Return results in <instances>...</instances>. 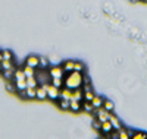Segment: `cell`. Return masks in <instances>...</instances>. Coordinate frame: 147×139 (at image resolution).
<instances>
[{"instance_id": "cell-1", "label": "cell", "mask_w": 147, "mask_h": 139, "mask_svg": "<svg viewBox=\"0 0 147 139\" xmlns=\"http://www.w3.org/2000/svg\"><path fill=\"white\" fill-rule=\"evenodd\" d=\"M82 84H84V72L72 70V72H68L65 75V86L71 88V90L81 88Z\"/></svg>"}, {"instance_id": "cell-2", "label": "cell", "mask_w": 147, "mask_h": 139, "mask_svg": "<svg viewBox=\"0 0 147 139\" xmlns=\"http://www.w3.org/2000/svg\"><path fill=\"white\" fill-rule=\"evenodd\" d=\"M41 85H44L46 91H47V98H50L52 101H57L59 100V97H60V88H57L52 82H46V84H41Z\"/></svg>"}, {"instance_id": "cell-3", "label": "cell", "mask_w": 147, "mask_h": 139, "mask_svg": "<svg viewBox=\"0 0 147 139\" xmlns=\"http://www.w3.org/2000/svg\"><path fill=\"white\" fill-rule=\"evenodd\" d=\"M49 73H50L52 78H65V69L62 65H56V66H50L49 67Z\"/></svg>"}, {"instance_id": "cell-4", "label": "cell", "mask_w": 147, "mask_h": 139, "mask_svg": "<svg viewBox=\"0 0 147 139\" xmlns=\"http://www.w3.org/2000/svg\"><path fill=\"white\" fill-rule=\"evenodd\" d=\"M109 116H110V111H107L105 107H99L94 110V117L99 119L100 122H105V120H109Z\"/></svg>"}, {"instance_id": "cell-5", "label": "cell", "mask_w": 147, "mask_h": 139, "mask_svg": "<svg viewBox=\"0 0 147 139\" xmlns=\"http://www.w3.org/2000/svg\"><path fill=\"white\" fill-rule=\"evenodd\" d=\"M25 65H28L31 67H35V69L40 67V56H35V54L28 56L27 60H25Z\"/></svg>"}, {"instance_id": "cell-6", "label": "cell", "mask_w": 147, "mask_h": 139, "mask_svg": "<svg viewBox=\"0 0 147 139\" xmlns=\"http://www.w3.org/2000/svg\"><path fill=\"white\" fill-rule=\"evenodd\" d=\"M132 133H134V130L122 126L121 129H118V139H129V138H132Z\"/></svg>"}, {"instance_id": "cell-7", "label": "cell", "mask_w": 147, "mask_h": 139, "mask_svg": "<svg viewBox=\"0 0 147 139\" xmlns=\"http://www.w3.org/2000/svg\"><path fill=\"white\" fill-rule=\"evenodd\" d=\"M115 129H113V124H112V122L110 120H105V122H102V129H100V132H103L105 135H110Z\"/></svg>"}, {"instance_id": "cell-8", "label": "cell", "mask_w": 147, "mask_h": 139, "mask_svg": "<svg viewBox=\"0 0 147 139\" xmlns=\"http://www.w3.org/2000/svg\"><path fill=\"white\" fill-rule=\"evenodd\" d=\"M19 94H21L24 98H35V97H37V88H31V86H28L27 90L19 91Z\"/></svg>"}, {"instance_id": "cell-9", "label": "cell", "mask_w": 147, "mask_h": 139, "mask_svg": "<svg viewBox=\"0 0 147 139\" xmlns=\"http://www.w3.org/2000/svg\"><path fill=\"white\" fill-rule=\"evenodd\" d=\"M69 110L74 111V113H78L82 110V101H77V100H71V106H69Z\"/></svg>"}, {"instance_id": "cell-10", "label": "cell", "mask_w": 147, "mask_h": 139, "mask_svg": "<svg viewBox=\"0 0 147 139\" xmlns=\"http://www.w3.org/2000/svg\"><path fill=\"white\" fill-rule=\"evenodd\" d=\"M71 100L82 101V100H84V90H82V88H77V90H72V98H71Z\"/></svg>"}, {"instance_id": "cell-11", "label": "cell", "mask_w": 147, "mask_h": 139, "mask_svg": "<svg viewBox=\"0 0 147 139\" xmlns=\"http://www.w3.org/2000/svg\"><path fill=\"white\" fill-rule=\"evenodd\" d=\"M109 120L112 122V124H113V129H115V130H118V129H121V128H122V123H121V120H119V119L113 114V111H110Z\"/></svg>"}, {"instance_id": "cell-12", "label": "cell", "mask_w": 147, "mask_h": 139, "mask_svg": "<svg viewBox=\"0 0 147 139\" xmlns=\"http://www.w3.org/2000/svg\"><path fill=\"white\" fill-rule=\"evenodd\" d=\"M35 98H37V100H46V98H47V91H46L44 85L37 86V97H35Z\"/></svg>"}, {"instance_id": "cell-13", "label": "cell", "mask_w": 147, "mask_h": 139, "mask_svg": "<svg viewBox=\"0 0 147 139\" xmlns=\"http://www.w3.org/2000/svg\"><path fill=\"white\" fill-rule=\"evenodd\" d=\"M82 110L85 111V113H94V106H93V103L91 101H85V100H82Z\"/></svg>"}, {"instance_id": "cell-14", "label": "cell", "mask_w": 147, "mask_h": 139, "mask_svg": "<svg viewBox=\"0 0 147 139\" xmlns=\"http://www.w3.org/2000/svg\"><path fill=\"white\" fill-rule=\"evenodd\" d=\"M57 106H59V108H62V110H69V106H71V100L59 98V100H57Z\"/></svg>"}, {"instance_id": "cell-15", "label": "cell", "mask_w": 147, "mask_h": 139, "mask_svg": "<svg viewBox=\"0 0 147 139\" xmlns=\"http://www.w3.org/2000/svg\"><path fill=\"white\" fill-rule=\"evenodd\" d=\"M13 82H15V86H16L18 92H19V91H24V90H27V88H28L27 79H19V81H13Z\"/></svg>"}, {"instance_id": "cell-16", "label": "cell", "mask_w": 147, "mask_h": 139, "mask_svg": "<svg viewBox=\"0 0 147 139\" xmlns=\"http://www.w3.org/2000/svg\"><path fill=\"white\" fill-rule=\"evenodd\" d=\"M7 69H15L12 60H2V63H0V70L3 72V70H7Z\"/></svg>"}, {"instance_id": "cell-17", "label": "cell", "mask_w": 147, "mask_h": 139, "mask_svg": "<svg viewBox=\"0 0 147 139\" xmlns=\"http://www.w3.org/2000/svg\"><path fill=\"white\" fill-rule=\"evenodd\" d=\"M103 101H105V98H102V97H99V95H96L94 98H93V106H94V108H99V107H103Z\"/></svg>"}, {"instance_id": "cell-18", "label": "cell", "mask_w": 147, "mask_h": 139, "mask_svg": "<svg viewBox=\"0 0 147 139\" xmlns=\"http://www.w3.org/2000/svg\"><path fill=\"white\" fill-rule=\"evenodd\" d=\"M74 65H75V60H66L62 66H63L65 72L68 73V72H72L74 70Z\"/></svg>"}, {"instance_id": "cell-19", "label": "cell", "mask_w": 147, "mask_h": 139, "mask_svg": "<svg viewBox=\"0 0 147 139\" xmlns=\"http://www.w3.org/2000/svg\"><path fill=\"white\" fill-rule=\"evenodd\" d=\"M24 72H25V75H27V78H30V76H35V67H31V66H28V65H25L24 66Z\"/></svg>"}, {"instance_id": "cell-20", "label": "cell", "mask_w": 147, "mask_h": 139, "mask_svg": "<svg viewBox=\"0 0 147 139\" xmlns=\"http://www.w3.org/2000/svg\"><path fill=\"white\" fill-rule=\"evenodd\" d=\"M27 85L31 86V88H37V86H38V79H37V76L27 78Z\"/></svg>"}, {"instance_id": "cell-21", "label": "cell", "mask_w": 147, "mask_h": 139, "mask_svg": "<svg viewBox=\"0 0 147 139\" xmlns=\"http://www.w3.org/2000/svg\"><path fill=\"white\" fill-rule=\"evenodd\" d=\"M52 84L56 85L57 88H63L65 86V78H52Z\"/></svg>"}, {"instance_id": "cell-22", "label": "cell", "mask_w": 147, "mask_h": 139, "mask_svg": "<svg viewBox=\"0 0 147 139\" xmlns=\"http://www.w3.org/2000/svg\"><path fill=\"white\" fill-rule=\"evenodd\" d=\"M3 76L5 79H9V81H13V73H15V69H7V70H3Z\"/></svg>"}, {"instance_id": "cell-23", "label": "cell", "mask_w": 147, "mask_h": 139, "mask_svg": "<svg viewBox=\"0 0 147 139\" xmlns=\"http://www.w3.org/2000/svg\"><path fill=\"white\" fill-rule=\"evenodd\" d=\"M132 139H147V132L143 130H137L132 133Z\"/></svg>"}, {"instance_id": "cell-24", "label": "cell", "mask_w": 147, "mask_h": 139, "mask_svg": "<svg viewBox=\"0 0 147 139\" xmlns=\"http://www.w3.org/2000/svg\"><path fill=\"white\" fill-rule=\"evenodd\" d=\"M96 97V94L93 92V90H87L84 91V100L85 101H93V98Z\"/></svg>"}, {"instance_id": "cell-25", "label": "cell", "mask_w": 147, "mask_h": 139, "mask_svg": "<svg viewBox=\"0 0 147 139\" xmlns=\"http://www.w3.org/2000/svg\"><path fill=\"white\" fill-rule=\"evenodd\" d=\"M40 67H41V70H43V69H49V67H50L49 59H46V57H40Z\"/></svg>"}, {"instance_id": "cell-26", "label": "cell", "mask_w": 147, "mask_h": 139, "mask_svg": "<svg viewBox=\"0 0 147 139\" xmlns=\"http://www.w3.org/2000/svg\"><path fill=\"white\" fill-rule=\"evenodd\" d=\"M103 107H105L107 111H113V108H115L113 103H112L110 100H105V101H103Z\"/></svg>"}, {"instance_id": "cell-27", "label": "cell", "mask_w": 147, "mask_h": 139, "mask_svg": "<svg viewBox=\"0 0 147 139\" xmlns=\"http://www.w3.org/2000/svg\"><path fill=\"white\" fill-rule=\"evenodd\" d=\"M91 126H93V129H94V130H99V132H100V129H102V122H100L99 119H96V117H94Z\"/></svg>"}, {"instance_id": "cell-28", "label": "cell", "mask_w": 147, "mask_h": 139, "mask_svg": "<svg viewBox=\"0 0 147 139\" xmlns=\"http://www.w3.org/2000/svg\"><path fill=\"white\" fill-rule=\"evenodd\" d=\"M74 70L84 72V70H85V65H84L82 61H75V65H74Z\"/></svg>"}, {"instance_id": "cell-29", "label": "cell", "mask_w": 147, "mask_h": 139, "mask_svg": "<svg viewBox=\"0 0 147 139\" xmlns=\"http://www.w3.org/2000/svg\"><path fill=\"white\" fill-rule=\"evenodd\" d=\"M3 60H12L13 59V53L10 51V50H3Z\"/></svg>"}, {"instance_id": "cell-30", "label": "cell", "mask_w": 147, "mask_h": 139, "mask_svg": "<svg viewBox=\"0 0 147 139\" xmlns=\"http://www.w3.org/2000/svg\"><path fill=\"white\" fill-rule=\"evenodd\" d=\"M6 90H7L9 92H18V90H16V86H15V82H13V81L9 82V84L6 85Z\"/></svg>"}, {"instance_id": "cell-31", "label": "cell", "mask_w": 147, "mask_h": 139, "mask_svg": "<svg viewBox=\"0 0 147 139\" xmlns=\"http://www.w3.org/2000/svg\"><path fill=\"white\" fill-rule=\"evenodd\" d=\"M2 60H3V53L0 51V63H2Z\"/></svg>"}, {"instance_id": "cell-32", "label": "cell", "mask_w": 147, "mask_h": 139, "mask_svg": "<svg viewBox=\"0 0 147 139\" xmlns=\"http://www.w3.org/2000/svg\"><path fill=\"white\" fill-rule=\"evenodd\" d=\"M131 2H136V0H131Z\"/></svg>"}, {"instance_id": "cell-33", "label": "cell", "mask_w": 147, "mask_h": 139, "mask_svg": "<svg viewBox=\"0 0 147 139\" xmlns=\"http://www.w3.org/2000/svg\"><path fill=\"white\" fill-rule=\"evenodd\" d=\"M143 2H147V0H143Z\"/></svg>"}]
</instances>
